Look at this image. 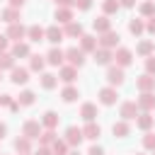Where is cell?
<instances>
[{
    "instance_id": "obj_47",
    "label": "cell",
    "mask_w": 155,
    "mask_h": 155,
    "mask_svg": "<svg viewBox=\"0 0 155 155\" xmlns=\"http://www.w3.org/2000/svg\"><path fill=\"white\" fill-rule=\"evenodd\" d=\"M7 46H10V39L0 34V53H5V51H7Z\"/></svg>"
},
{
    "instance_id": "obj_56",
    "label": "cell",
    "mask_w": 155,
    "mask_h": 155,
    "mask_svg": "<svg viewBox=\"0 0 155 155\" xmlns=\"http://www.w3.org/2000/svg\"><path fill=\"white\" fill-rule=\"evenodd\" d=\"M0 80H2V70H0Z\"/></svg>"
},
{
    "instance_id": "obj_35",
    "label": "cell",
    "mask_w": 155,
    "mask_h": 155,
    "mask_svg": "<svg viewBox=\"0 0 155 155\" xmlns=\"http://www.w3.org/2000/svg\"><path fill=\"white\" fill-rule=\"evenodd\" d=\"M17 102H19V107H31V104L36 102V94H34L31 90H22L19 97H17Z\"/></svg>"
},
{
    "instance_id": "obj_37",
    "label": "cell",
    "mask_w": 155,
    "mask_h": 155,
    "mask_svg": "<svg viewBox=\"0 0 155 155\" xmlns=\"http://www.w3.org/2000/svg\"><path fill=\"white\" fill-rule=\"evenodd\" d=\"M15 150L22 155V153H31V140L29 138H24V136H19V138H15Z\"/></svg>"
},
{
    "instance_id": "obj_10",
    "label": "cell",
    "mask_w": 155,
    "mask_h": 155,
    "mask_svg": "<svg viewBox=\"0 0 155 155\" xmlns=\"http://www.w3.org/2000/svg\"><path fill=\"white\" fill-rule=\"evenodd\" d=\"M116 87H102L99 92H97V99H99V104H104V107H111V104H116Z\"/></svg>"
},
{
    "instance_id": "obj_3",
    "label": "cell",
    "mask_w": 155,
    "mask_h": 155,
    "mask_svg": "<svg viewBox=\"0 0 155 155\" xmlns=\"http://www.w3.org/2000/svg\"><path fill=\"white\" fill-rule=\"evenodd\" d=\"M41 131H44V126H41V121H36V119H27V121L22 124V136L29 138V140H36V138L41 136Z\"/></svg>"
},
{
    "instance_id": "obj_31",
    "label": "cell",
    "mask_w": 155,
    "mask_h": 155,
    "mask_svg": "<svg viewBox=\"0 0 155 155\" xmlns=\"http://www.w3.org/2000/svg\"><path fill=\"white\" fill-rule=\"evenodd\" d=\"M39 85H41L44 90H53V87L58 85V75H53V73H41Z\"/></svg>"
},
{
    "instance_id": "obj_38",
    "label": "cell",
    "mask_w": 155,
    "mask_h": 155,
    "mask_svg": "<svg viewBox=\"0 0 155 155\" xmlns=\"http://www.w3.org/2000/svg\"><path fill=\"white\" fill-rule=\"evenodd\" d=\"M51 153H53V155H68V153H70V145H68L63 138H56V143L51 145Z\"/></svg>"
},
{
    "instance_id": "obj_34",
    "label": "cell",
    "mask_w": 155,
    "mask_h": 155,
    "mask_svg": "<svg viewBox=\"0 0 155 155\" xmlns=\"http://www.w3.org/2000/svg\"><path fill=\"white\" fill-rule=\"evenodd\" d=\"M128 31H131L133 36H140V34L145 31V22H143L140 17H133V19H128Z\"/></svg>"
},
{
    "instance_id": "obj_11",
    "label": "cell",
    "mask_w": 155,
    "mask_h": 155,
    "mask_svg": "<svg viewBox=\"0 0 155 155\" xmlns=\"http://www.w3.org/2000/svg\"><path fill=\"white\" fill-rule=\"evenodd\" d=\"M136 104H138V109L140 111H155V92H140V97L136 99Z\"/></svg>"
},
{
    "instance_id": "obj_26",
    "label": "cell",
    "mask_w": 155,
    "mask_h": 155,
    "mask_svg": "<svg viewBox=\"0 0 155 155\" xmlns=\"http://www.w3.org/2000/svg\"><path fill=\"white\" fill-rule=\"evenodd\" d=\"M56 138H58V136H56V131H53V128H44V131H41V136H39L36 140H39V145H41V148H51V145L56 143Z\"/></svg>"
},
{
    "instance_id": "obj_19",
    "label": "cell",
    "mask_w": 155,
    "mask_h": 155,
    "mask_svg": "<svg viewBox=\"0 0 155 155\" xmlns=\"http://www.w3.org/2000/svg\"><path fill=\"white\" fill-rule=\"evenodd\" d=\"M53 17H56V24H68V22H73V7H56V12H53Z\"/></svg>"
},
{
    "instance_id": "obj_25",
    "label": "cell",
    "mask_w": 155,
    "mask_h": 155,
    "mask_svg": "<svg viewBox=\"0 0 155 155\" xmlns=\"http://www.w3.org/2000/svg\"><path fill=\"white\" fill-rule=\"evenodd\" d=\"M80 116L85 119V124H87V121H94V119H97V104H94V102H85V104L80 107Z\"/></svg>"
},
{
    "instance_id": "obj_2",
    "label": "cell",
    "mask_w": 155,
    "mask_h": 155,
    "mask_svg": "<svg viewBox=\"0 0 155 155\" xmlns=\"http://www.w3.org/2000/svg\"><path fill=\"white\" fill-rule=\"evenodd\" d=\"M107 82H109V87H121L124 85V80H126V75H124V68H119V65H107Z\"/></svg>"
},
{
    "instance_id": "obj_44",
    "label": "cell",
    "mask_w": 155,
    "mask_h": 155,
    "mask_svg": "<svg viewBox=\"0 0 155 155\" xmlns=\"http://www.w3.org/2000/svg\"><path fill=\"white\" fill-rule=\"evenodd\" d=\"M12 102H15V99H12V94H7V92H5V94H0V107H10Z\"/></svg>"
},
{
    "instance_id": "obj_8",
    "label": "cell",
    "mask_w": 155,
    "mask_h": 155,
    "mask_svg": "<svg viewBox=\"0 0 155 155\" xmlns=\"http://www.w3.org/2000/svg\"><path fill=\"white\" fill-rule=\"evenodd\" d=\"M63 140H65L70 148H78V145L82 143V128H78V126H68L65 133H63Z\"/></svg>"
},
{
    "instance_id": "obj_40",
    "label": "cell",
    "mask_w": 155,
    "mask_h": 155,
    "mask_svg": "<svg viewBox=\"0 0 155 155\" xmlns=\"http://www.w3.org/2000/svg\"><path fill=\"white\" fill-rule=\"evenodd\" d=\"M102 12L109 17V15H116L119 12V0H102Z\"/></svg>"
},
{
    "instance_id": "obj_42",
    "label": "cell",
    "mask_w": 155,
    "mask_h": 155,
    "mask_svg": "<svg viewBox=\"0 0 155 155\" xmlns=\"http://www.w3.org/2000/svg\"><path fill=\"white\" fill-rule=\"evenodd\" d=\"M73 7H78L80 12H87V10L92 7V0H75V2H73Z\"/></svg>"
},
{
    "instance_id": "obj_32",
    "label": "cell",
    "mask_w": 155,
    "mask_h": 155,
    "mask_svg": "<svg viewBox=\"0 0 155 155\" xmlns=\"http://www.w3.org/2000/svg\"><path fill=\"white\" fill-rule=\"evenodd\" d=\"M58 119H61V116H58L56 111H44V116H41V126H44V128H53V131H56Z\"/></svg>"
},
{
    "instance_id": "obj_22",
    "label": "cell",
    "mask_w": 155,
    "mask_h": 155,
    "mask_svg": "<svg viewBox=\"0 0 155 155\" xmlns=\"http://www.w3.org/2000/svg\"><path fill=\"white\" fill-rule=\"evenodd\" d=\"M92 27H94V31H97V34H104V31H109V29H111V19H109L107 15H99V17H94V19H92Z\"/></svg>"
},
{
    "instance_id": "obj_21",
    "label": "cell",
    "mask_w": 155,
    "mask_h": 155,
    "mask_svg": "<svg viewBox=\"0 0 155 155\" xmlns=\"http://www.w3.org/2000/svg\"><path fill=\"white\" fill-rule=\"evenodd\" d=\"M10 80H12L15 85H24V82L29 80V68H17V65H15V68L10 70Z\"/></svg>"
},
{
    "instance_id": "obj_36",
    "label": "cell",
    "mask_w": 155,
    "mask_h": 155,
    "mask_svg": "<svg viewBox=\"0 0 155 155\" xmlns=\"http://www.w3.org/2000/svg\"><path fill=\"white\" fill-rule=\"evenodd\" d=\"M138 12H140V17H145V19L155 17V2H153V0H143L140 7H138Z\"/></svg>"
},
{
    "instance_id": "obj_4",
    "label": "cell",
    "mask_w": 155,
    "mask_h": 155,
    "mask_svg": "<svg viewBox=\"0 0 155 155\" xmlns=\"http://www.w3.org/2000/svg\"><path fill=\"white\" fill-rule=\"evenodd\" d=\"M138 114H140V109H138V104H136L133 99L121 102V107H119V116H121L124 121H136Z\"/></svg>"
},
{
    "instance_id": "obj_18",
    "label": "cell",
    "mask_w": 155,
    "mask_h": 155,
    "mask_svg": "<svg viewBox=\"0 0 155 155\" xmlns=\"http://www.w3.org/2000/svg\"><path fill=\"white\" fill-rule=\"evenodd\" d=\"M80 51H82V53H94V51H97V36L82 34V36H80Z\"/></svg>"
},
{
    "instance_id": "obj_5",
    "label": "cell",
    "mask_w": 155,
    "mask_h": 155,
    "mask_svg": "<svg viewBox=\"0 0 155 155\" xmlns=\"http://www.w3.org/2000/svg\"><path fill=\"white\" fill-rule=\"evenodd\" d=\"M131 63H133V51L126 48V46H119V48L114 51V65H119V68H128Z\"/></svg>"
},
{
    "instance_id": "obj_30",
    "label": "cell",
    "mask_w": 155,
    "mask_h": 155,
    "mask_svg": "<svg viewBox=\"0 0 155 155\" xmlns=\"http://www.w3.org/2000/svg\"><path fill=\"white\" fill-rule=\"evenodd\" d=\"M111 133L116 136V138H126L128 133H131V126H128V121H114V126H111Z\"/></svg>"
},
{
    "instance_id": "obj_6",
    "label": "cell",
    "mask_w": 155,
    "mask_h": 155,
    "mask_svg": "<svg viewBox=\"0 0 155 155\" xmlns=\"http://www.w3.org/2000/svg\"><path fill=\"white\" fill-rule=\"evenodd\" d=\"M65 61H68V65H73V68H82V65H85V53H82L78 46H70V48H65Z\"/></svg>"
},
{
    "instance_id": "obj_20",
    "label": "cell",
    "mask_w": 155,
    "mask_h": 155,
    "mask_svg": "<svg viewBox=\"0 0 155 155\" xmlns=\"http://www.w3.org/2000/svg\"><path fill=\"white\" fill-rule=\"evenodd\" d=\"M63 34H65V36H70V39H80V36L85 34V29H82V24H80V22H75V19H73V22H68V24L63 27Z\"/></svg>"
},
{
    "instance_id": "obj_14",
    "label": "cell",
    "mask_w": 155,
    "mask_h": 155,
    "mask_svg": "<svg viewBox=\"0 0 155 155\" xmlns=\"http://www.w3.org/2000/svg\"><path fill=\"white\" fill-rule=\"evenodd\" d=\"M44 39H46V41H51L53 46H58V44L65 39V34H63V29H61L58 24H51V27L46 29V36H44Z\"/></svg>"
},
{
    "instance_id": "obj_57",
    "label": "cell",
    "mask_w": 155,
    "mask_h": 155,
    "mask_svg": "<svg viewBox=\"0 0 155 155\" xmlns=\"http://www.w3.org/2000/svg\"><path fill=\"white\" fill-rule=\"evenodd\" d=\"M153 155H155V150H153Z\"/></svg>"
},
{
    "instance_id": "obj_29",
    "label": "cell",
    "mask_w": 155,
    "mask_h": 155,
    "mask_svg": "<svg viewBox=\"0 0 155 155\" xmlns=\"http://www.w3.org/2000/svg\"><path fill=\"white\" fill-rule=\"evenodd\" d=\"M80 97V92H78V87L75 85H65L63 90H61V99L65 102V104H70V102H75Z\"/></svg>"
},
{
    "instance_id": "obj_17",
    "label": "cell",
    "mask_w": 155,
    "mask_h": 155,
    "mask_svg": "<svg viewBox=\"0 0 155 155\" xmlns=\"http://www.w3.org/2000/svg\"><path fill=\"white\" fill-rule=\"evenodd\" d=\"M102 136V126L97 124V121H87L85 126H82V138H90V140H97Z\"/></svg>"
},
{
    "instance_id": "obj_45",
    "label": "cell",
    "mask_w": 155,
    "mask_h": 155,
    "mask_svg": "<svg viewBox=\"0 0 155 155\" xmlns=\"http://www.w3.org/2000/svg\"><path fill=\"white\" fill-rule=\"evenodd\" d=\"M145 31H148V34H153V36H155V17H150V19H148V22H145Z\"/></svg>"
},
{
    "instance_id": "obj_28",
    "label": "cell",
    "mask_w": 155,
    "mask_h": 155,
    "mask_svg": "<svg viewBox=\"0 0 155 155\" xmlns=\"http://www.w3.org/2000/svg\"><path fill=\"white\" fill-rule=\"evenodd\" d=\"M44 65H46V56H41V53H31L29 56V70L44 73Z\"/></svg>"
},
{
    "instance_id": "obj_1",
    "label": "cell",
    "mask_w": 155,
    "mask_h": 155,
    "mask_svg": "<svg viewBox=\"0 0 155 155\" xmlns=\"http://www.w3.org/2000/svg\"><path fill=\"white\" fill-rule=\"evenodd\" d=\"M119 31H114V29H109V31H104V34H99L97 36V48H119Z\"/></svg>"
},
{
    "instance_id": "obj_54",
    "label": "cell",
    "mask_w": 155,
    "mask_h": 155,
    "mask_svg": "<svg viewBox=\"0 0 155 155\" xmlns=\"http://www.w3.org/2000/svg\"><path fill=\"white\" fill-rule=\"evenodd\" d=\"M22 155H31V153H22Z\"/></svg>"
},
{
    "instance_id": "obj_27",
    "label": "cell",
    "mask_w": 155,
    "mask_h": 155,
    "mask_svg": "<svg viewBox=\"0 0 155 155\" xmlns=\"http://www.w3.org/2000/svg\"><path fill=\"white\" fill-rule=\"evenodd\" d=\"M15 58H29L31 56V48H29V44L27 41H17L15 46H12V51H10Z\"/></svg>"
},
{
    "instance_id": "obj_7",
    "label": "cell",
    "mask_w": 155,
    "mask_h": 155,
    "mask_svg": "<svg viewBox=\"0 0 155 155\" xmlns=\"http://www.w3.org/2000/svg\"><path fill=\"white\" fill-rule=\"evenodd\" d=\"M5 36L10 39V41H22L24 36H27V27L22 24V22H15V24H7V31H5Z\"/></svg>"
},
{
    "instance_id": "obj_16",
    "label": "cell",
    "mask_w": 155,
    "mask_h": 155,
    "mask_svg": "<svg viewBox=\"0 0 155 155\" xmlns=\"http://www.w3.org/2000/svg\"><path fill=\"white\" fill-rule=\"evenodd\" d=\"M136 126H138L140 131H150V128L155 126V116H153L150 111H140V114L136 116Z\"/></svg>"
},
{
    "instance_id": "obj_55",
    "label": "cell",
    "mask_w": 155,
    "mask_h": 155,
    "mask_svg": "<svg viewBox=\"0 0 155 155\" xmlns=\"http://www.w3.org/2000/svg\"><path fill=\"white\" fill-rule=\"evenodd\" d=\"M133 155H143V153H133Z\"/></svg>"
},
{
    "instance_id": "obj_51",
    "label": "cell",
    "mask_w": 155,
    "mask_h": 155,
    "mask_svg": "<svg viewBox=\"0 0 155 155\" xmlns=\"http://www.w3.org/2000/svg\"><path fill=\"white\" fill-rule=\"evenodd\" d=\"M136 0H119V7H133Z\"/></svg>"
},
{
    "instance_id": "obj_41",
    "label": "cell",
    "mask_w": 155,
    "mask_h": 155,
    "mask_svg": "<svg viewBox=\"0 0 155 155\" xmlns=\"http://www.w3.org/2000/svg\"><path fill=\"white\" fill-rule=\"evenodd\" d=\"M143 148H145V150H155V133H153V131H145V136H143Z\"/></svg>"
},
{
    "instance_id": "obj_12",
    "label": "cell",
    "mask_w": 155,
    "mask_h": 155,
    "mask_svg": "<svg viewBox=\"0 0 155 155\" xmlns=\"http://www.w3.org/2000/svg\"><path fill=\"white\" fill-rule=\"evenodd\" d=\"M63 61H65V51H63V48H58V46H51V51L46 53V63H48V65L61 68V65H63Z\"/></svg>"
},
{
    "instance_id": "obj_48",
    "label": "cell",
    "mask_w": 155,
    "mask_h": 155,
    "mask_svg": "<svg viewBox=\"0 0 155 155\" xmlns=\"http://www.w3.org/2000/svg\"><path fill=\"white\" fill-rule=\"evenodd\" d=\"M53 2H56V7H73L75 0H53Z\"/></svg>"
},
{
    "instance_id": "obj_24",
    "label": "cell",
    "mask_w": 155,
    "mask_h": 155,
    "mask_svg": "<svg viewBox=\"0 0 155 155\" xmlns=\"http://www.w3.org/2000/svg\"><path fill=\"white\" fill-rule=\"evenodd\" d=\"M153 51H155V41H150V39H143V41H138V44H136V53H138V56H143V58L153 56Z\"/></svg>"
},
{
    "instance_id": "obj_49",
    "label": "cell",
    "mask_w": 155,
    "mask_h": 155,
    "mask_svg": "<svg viewBox=\"0 0 155 155\" xmlns=\"http://www.w3.org/2000/svg\"><path fill=\"white\" fill-rule=\"evenodd\" d=\"M31 155H53V153H51V148H41V145H39V150L31 153Z\"/></svg>"
},
{
    "instance_id": "obj_46",
    "label": "cell",
    "mask_w": 155,
    "mask_h": 155,
    "mask_svg": "<svg viewBox=\"0 0 155 155\" xmlns=\"http://www.w3.org/2000/svg\"><path fill=\"white\" fill-rule=\"evenodd\" d=\"M87 155H104V148H102V145H92V148L87 150Z\"/></svg>"
},
{
    "instance_id": "obj_52",
    "label": "cell",
    "mask_w": 155,
    "mask_h": 155,
    "mask_svg": "<svg viewBox=\"0 0 155 155\" xmlns=\"http://www.w3.org/2000/svg\"><path fill=\"white\" fill-rule=\"evenodd\" d=\"M5 136H7V124H2V121H0V140H2Z\"/></svg>"
},
{
    "instance_id": "obj_15",
    "label": "cell",
    "mask_w": 155,
    "mask_h": 155,
    "mask_svg": "<svg viewBox=\"0 0 155 155\" xmlns=\"http://www.w3.org/2000/svg\"><path fill=\"white\" fill-rule=\"evenodd\" d=\"M75 78H78V68H73V65H61L58 68V80H63L65 85H73Z\"/></svg>"
},
{
    "instance_id": "obj_39",
    "label": "cell",
    "mask_w": 155,
    "mask_h": 155,
    "mask_svg": "<svg viewBox=\"0 0 155 155\" xmlns=\"http://www.w3.org/2000/svg\"><path fill=\"white\" fill-rule=\"evenodd\" d=\"M17 63H15V56L10 53V51H5V53H0V70H12Z\"/></svg>"
},
{
    "instance_id": "obj_50",
    "label": "cell",
    "mask_w": 155,
    "mask_h": 155,
    "mask_svg": "<svg viewBox=\"0 0 155 155\" xmlns=\"http://www.w3.org/2000/svg\"><path fill=\"white\" fill-rule=\"evenodd\" d=\"M7 2H10V7H15V10H19V7H22V5L27 2V0H7Z\"/></svg>"
},
{
    "instance_id": "obj_9",
    "label": "cell",
    "mask_w": 155,
    "mask_h": 155,
    "mask_svg": "<svg viewBox=\"0 0 155 155\" xmlns=\"http://www.w3.org/2000/svg\"><path fill=\"white\" fill-rule=\"evenodd\" d=\"M136 90L138 92H155V75H148V73L138 75L136 78Z\"/></svg>"
},
{
    "instance_id": "obj_53",
    "label": "cell",
    "mask_w": 155,
    "mask_h": 155,
    "mask_svg": "<svg viewBox=\"0 0 155 155\" xmlns=\"http://www.w3.org/2000/svg\"><path fill=\"white\" fill-rule=\"evenodd\" d=\"M68 155H80V153H78V150H73V153H68Z\"/></svg>"
},
{
    "instance_id": "obj_13",
    "label": "cell",
    "mask_w": 155,
    "mask_h": 155,
    "mask_svg": "<svg viewBox=\"0 0 155 155\" xmlns=\"http://www.w3.org/2000/svg\"><path fill=\"white\" fill-rule=\"evenodd\" d=\"M92 61H94L97 65H111V63H114V51H109V48H97V51L92 53Z\"/></svg>"
},
{
    "instance_id": "obj_43",
    "label": "cell",
    "mask_w": 155,
    "mask_h": 155,
    "mask_svg": "<svg viewBox=\"0 0 155 155\" xmlns=\"http://www.w3.org/2000/svg\"><path fill=\"white\" fill-rule=\"evenodd\" d=\"M145 73L148 75H155V53L145 58Z\"/></svg>"
},
{
    "instance_id": "obj_33",
    "label": "cell",
    "mask_w": 155,
    "mask_h": 155,
    "mask_svg": "<svg viewBox=\"0 0 155 155\" xmlns=\"http://www.w3.org/2000/svg\"><path fill=\"white\" fill-rule=\"evenodd\" d=\"M0 19L7 22V24H15V22H19V10H15V7H5V10L0 12Z\"/></svg>"
},
{
    "instance_id": "obj_23",
    "label": "cell",
    "mask_w": 155,
    "mask_h": 155,
    "mask_svg": "<svg viewBox=\"0 0 155 155\" xmlns=\"http://www.w3.org/2000/svg\"><path fill=\"white\" fill-rule=\"evenodd\" d=\"M44 36H46V29H44V27H39V24L27 27V39H29V41L39 44V41H44Z\"/></svg>"
}]
</instances>
